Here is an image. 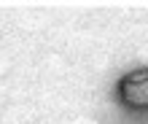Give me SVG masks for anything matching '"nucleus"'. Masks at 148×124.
<instances>
[{
  "label": "nucleus",
  "instance_id": "f257e3e1",
  "mask_svg": "<svg viewBox=\"0 0 148 124\" xmlns=\"http://www.w3.org/2000/svg\"><path fill=\"white\" fill-rule=\"evenodd\" d=\"M121 97L132 108H148V70H132L121 78Z\"/></svg>",
  "mask_w": 148,
  "mask_h": 124
}]
</instances>
